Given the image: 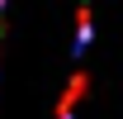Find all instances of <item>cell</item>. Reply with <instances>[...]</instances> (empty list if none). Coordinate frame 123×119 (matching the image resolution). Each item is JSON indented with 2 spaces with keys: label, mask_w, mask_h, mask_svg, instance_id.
Segmentation results:
<instances>
[{
  "label": "cell",
  "mask_w": 123,
  "mask_h": 119,
  "mask_svg": "<svg viewBox=\"0 0 123 119\" xmlns=\"http://www.w3.org/2000/svg\"><path fill=\"white\" fill-rule=\"evenodd\" d=\"M85 90H90V76H85V67H76L71 81H66V90H62V100H57V119H71V114H76V105L85 100Z\"/></svg>",
  "instance_id": "obj_1"
},
{
  "label": "cell",
  "mask_w": 123,
  "mask_h": 119,
  "mask_svg": "<svg viewBox=\"0 0 123 119\" xmlns=\"http://www.w3.org/2000/svg\"><path fill=\"white\" fill-rule=\"evenodd\" d=\"M90 33H95V10H90V0H80V10H76V38L90 43Z\"/></svg>",
  "instance_id": "obj_2"
}]
</instances>
